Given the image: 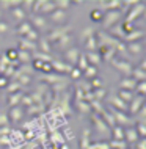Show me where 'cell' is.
Segmentation results:
<instances>
[{
	"mask_svg": "<svg viewBox=\"0 0 146 149\" xmlns=\"http://www.w3.org/2000/svg\"><path fill=\"white\" fill-rule=\"evenodd\" d=\"M31 29H33V27H31L30 22H28L27 19H25V21H22L17 27H16V33H17V35H22V38H24V36H25Z\"/></svg>",
	"mask_w": 146,
	"mask_h": 149,
	"instance_id": "obj_22",
	"label": "cell"
},
{
	"mask_svg": "<svg viewBox=\"0 0 146 149\" xmlns=\"http://www.w3.org/2000/svg\"><path fill=\"white\" fill-rule=\"evenodd\" d=\"M0 21H2V10H0Z\"/></svg>",
	"mask_w": 146,
	"mask_h": 149,
	"instance_id": "obj_61",
	"label": "cell"
},
{
	"mask_svg": "<svg viewBox=\"0 0 146 149\" xmlns=\"http://www.w3.org/2000/svg\"><path fill=\"white\" fill-rule=\"evenodd\" d=\"M108 148L110 149H127V143L124 141H116V140H112L110 143H108Z\"/></svg>",
	"mask_w": 146,
	"mask_h": 149,
	"instance_id": "obj_41",
	"label": "cell"
},
{
	"mask_svg": "<svg viewBox=\"0 0 146 149\" xmlns=\"http://www.w3.org/2000/svg\"><path fill=\"white\" fill-rule=\"evenodd\" d=\"M5 55H6L8 61H16V60H17V50L16 49H8L5 52Z\"/></svg>",
	"mask_w": 146,
	"mask_h": 149,
	"instance_id": "obj_46",
	"label": "cell"
},
{
	"mask_svg": "<svg viewBox=\"0 0 146 149\" xmlns=\"http://www.w3.org/2000/svg\"><path fill=\"white\" fill-rule=\"evenodd\" d=\"M82 75L85 79H90V80H93V79H96L97 77V69L94 66H88L87 69H85L83 72H82Z\"/></svg>",
	"mask_w": 146,
	"mask_h": 149,
	"instance_id": "obj_35",
	"label": "cell"
},
{
	"mask_svg": "<svg viewBox=\"0 0 146 149\" xmlns=\"http://www.w3.org/2000/svg\"><path fill=\"white\" fill-rule=\"evenodd\" d=\"M17 90L21 91V85H19L17 82H14V80L8 82V85H6V91H8V94H13V93H17Z\"/></svg>",
	"mask_w": 146,
	"mask_h": 149,
	"instance_id": "obj_40",
	"label": "cell"
},
{
	"mask_svg": "<svg viewBox=\"0 0 146 149\" xmlns=\"http://www.w3.org/2000/svg\"><path fill=\"white\" fill-rule=\"evenodd\" d=\"M19 44H21V47H19V49H21V50H27V52H30V54H33V52L38 50V44L28 41V39H25V38L19 39Z\"/></svg>",
	"mask_w": 146,
	"mask_h": 149,
	"instance_id": "obj_17",
	"label": "cell"
},
{
	"mask_svg": "<svg viewBox=\"0 0 146 149\" xmlns=\"http://www.w3.org/2000/svg\"><path fill=\"white\" fill-rule=\"evenodd\" d=\"M71 79L72 80H79L80 79V75H82V72H80L79 69H77V68H72V71H71Z\"/></svg>",
	"mask_w": 146,
	"mask_h": 149,
	"instance_id": "obj_51",
	"label": "cell"
},
{
	"mask_svg": "<svg viewBox=\"0 0 146 149\" xmlns=\"http://www.w3.org/2000/svg\"><path fill=\"white\" fill-rule=\"evenodd\" d=\"M137 83L132 77H123L119 80V90H126V91H135Z\"/></svg>",
	"mask_w": 146,
	"mask_h": 149,
	"instance_id": "obj_15",
	"label": "cell"
},
{
	"mask_svg": "<svg viewBox=\"0 0 146 149\" xmlns=\"http://www.w3.org/2000/svg\"><path fill=\"white\" fill-rule=\"evenodd\" d=\"M137 149H146V140L145 138H140L137 141Z\"/></svg>",
	"mask_w": 146,
	"mask_h": 149,
	"instance_id": "obj_54",
	"label": "cell"
},
{
	"mask_svg": "<svg viewBox=\"0 0 146 149\" xmlns=\"http://www.w3.org/2000/svg\"><path fill=\"white\" fill-rule=\"evenodd\" d=\"M135 94H138V96H145L146 94V82H138L137 83V86H135Z\"/></svg>",
	"mask_w": 146,
	"mask_h": 149,
	"instance_id": "obj_44",
	"label": "cell"
},
{
	"mask_svg": "<svg viewBox=\"0 0 146 149\" xmlns=\"http://www.w3.org/2000/svg\"><path fill=\"white\" fill-rule=\"evenodd\" d=\"M94 29H93V27H87V29H83L82 30V33H80V41H87V39H90L91 36H94L96 33H94Z\"/></svg>",
	"mask_w": 146,
	"mask_h": 149,
	"instance_id": "obj_34",
	"label": "cell"
},
{
	"mask_svg": "<svg viewBox=\"0 0 146 149\" xmlns=\"http://www.w3.org/2000/svg\"><path fill=\"white\" fill-rule=\"evenodd\" d=\"M121 19V11L119 10H115V11H107V13H104L102 16V27L105 30H110L113 25H116L118 21Z\"/></svg>",
	"mask_w": 146,
	"mask_h": 149,
	"instance_id": "obj_1",
	"label": "cell"
},
{
	"mask_svg": "<svg viewBox=\"0 0 146 149\" xmlns=\"http://www.w3.org/2000/svg\"><path fill=\"white\" fill-rule=\"evenodd\" d=\"M8 134H11V129L8 127V126L0 127V136H2V135H8Z\"/></svg>",
	"mask_w": 146,
	"mask_h": 149,
	"instance_id": "obj_56",
	"label": "cell"
},
{
	"mask_svg": "<svg viewBox=\"0 0 146 149\" xmlns=\"http://www.w3.org/2000/svg\"><path fill=\"white\" fill-rule=\"evenodd\" d=\"M143 36H145V30L138 29V30H133V31H131V33L126 35L124 36V41H127V44L129 42H138Z\"/></svg>",
	"mask_w": 146,
	"mask_h": 149,
	"instance_id": "obj_16",
	"label": "cell"
},
{
	"mask_svg": "<svg viewBox=\"0 0 146 149\" xmlns=\"http://www.w3.org/2000/svg\"><path fill=\"white\" fill-rule=\"evenodd\" d=\"M43 82H47V83H50V85H55V83H58V82H63V80H66L63 77V75H60V74H46V75H43L41 77Z\"/></svg>",
	"mask_w": 146,
	"mask_h": 149,
	"instance_id": "obj_20",
	"label": "cell"
},
{
	"mask_svg": "<svg viewBox=\"0 0 146 149\" xmlns=\"http://www.w3.org/2000/svg\"><path fill=\"white\" fill-rule=\"evenodd\" d=\"M24 93L17 91V93H13V94H8V105L10 107H16V105H21V99H22Z\"/></svg>",
	"mask_w": 146,
	"mask_h": 149,
	"instance_id": "obj_21",
	"label": "cell"
},
{
	"mask_svg": "<svg viewBox=\"0 0 146 149\" xmlns=\"http://www.w3.org/2000/svg\"><path fill=\"white\" fill-rule=\"evenodd\" d=\"M116 96H118V97H119L121 100H123L124 104H127V105H129V104H131V100H132L133 97H135V93H133V91L119 90V91H118V94H116Z\"/></svg>",
	"mask_w": 146,
	"mask_h": 149,
	"instance_id": "obj_23",
	"label": "cell"
},
{
	"mask_svg": "<svg viewBox=\"0 0 146 149\" xmlns=\"http://www.w3.org/2000/svg\"><path fill=\"white\" fill-rule=\"evenodd\" d=\"M102 16H104V13L96 8V10H93L91 13H90V19H91L93 22H101V21H102Z\"/></svg>",
	"mask_w": 146,
	"mask_h": 149,
	"instance_id": "obj_43",
	"label": "cell"
},
{
	"mask_svg": "<svg viewBox=\"0 0 146 149\" xmlns=\"http://www.w3.org/2000/svg\"><path fill=\"white\" fill-rule=\"evenodd\" d=\"M83 46H85V49H87V52H97V47H99V44H97L96 35L91 36L90 39H87Z\"/></svg>",
	"mask_w": 146,
	"mask_h": 149,
	"instance_id": "obj_26",
	"label": "cell"
},
{
	"mask_svg": "<svg viewBox=\"0 0 146 149\" xmlns=\"http://www.w3.org/2000/svg\"><path fill=\"white\" fill-rule=\"evenodd\" d=\"M126 50H127L129 54L140 55L141 52H143V46H141L140 42H129V44H126Z\"/></svg>",
	"mask_w": 146,
	"mask_h": 149,
	"instance_id": "obj_24",
	"label": "cell"
},
{
	"mask_svg": "<svg viewBox=\"0 0 146 149\" xmlns=\"http://www.w3.org/2000/svg\"><path fill=\"white\" fill-rule=\"evenodd\" d=\"M91 144V140H90V130L85 129L82 132V140H80V149H88Z\"/></svg>",
	"mask_w": 146,
	"mask_h": 149,
	"instance_id": "obj_29",
	"label": "cell"
},
{
	"mask_svg": "<svg viewBox=\"0 0 146 149\" xmlns=\"http://www.w3.org/2000/svg\"><path fill=\"white\" fill-rule=\"evenodd\" d=\"M41 72H46V74H50L52 72V64L50 63H44L41 68Z\"/></svg>",
	"mask_w": 146,
	"mask_h": 149,
	"instance_id": "obj_53",
	"label": "cell"
},
{
	"mask_svg": "<svg viewBox=\"0 0 146 149\" xmlns=\"http://www.w3.org/2000/svg\"><path fill=\"white\" fill-rule=\"evenodd\" d=\"M145 10H146V6L143 5V3H137V5L133 6L132 10L127 13V16H126V21H124V22H132V24H133V21H135V19L138 17V16H141V14L145 13Z\"/></svg>",
	"mask_w": 146,
	"mask_h": 149,
	"instance_id": "obj_8",
	"label": "cell"
},
{
	"mask_svg": "<svg viewBox=\"0 0 146 149\" xmlns=\"http://www.w3.org/2000/svg\"><path fill=\"white\" fill-rule=\"evenodd\" d=\"M61 149H69V148H68L66 144H63V146H61Z\"/></svg>",
	"mask_w": 146,
	"mask_h": 149,
	"instance_id": "obj_60",
	"label": "cell"
},
{
	"mask_svg": "<svg viewBox=\"0 0 146 149\" xmlns=\"http://www.w3.org/2000/svg\"><path fill=\"white\" fill-rule=\"evenodd\" d=\"M79 57H80V50H79V47H75V46H72L71 49H68L64 52V61H66V64H69L72 68L77 64Z\"/></svg>",
	"mask_w": 146,
	"mask_h": 149,
	"instance_id": "obj_7",
	"label": "cell"
},
{
	"mask_svg": "<svg viewBox=\"0 0 146 149\" xmlns=\"http://www.w3.org/2000/svg\"><path fill=\"white\" fill-rule=\"evenodd\" d=\"M44 104H31L30 107H28V115H36V113H43L44 111Z\"/></svg>",
	"mask_w": 146,
	"mask_h": 149,
	"instance_id": "obj_38",
	"label": "cell"
},
{
	"mask_svg": "<svg viewBox=\"0 0 146 149\" xmlns=\"http://www.w3.org/2000/svg\"><path fill=\"white\" fill-rule=\"evenodd\" d=\"M138 140H140V136H138V134L135 132V129H133V127L124 129V141L127 144H135Z\"/></svg>",
	"mask_w": 146,
	"mask_h": 149,
	"instance_id": "obj_13",
	"label": "cell"
},
{
	"mask_svg": "<svg viewBox=\"0 0 146 149\" xmlns=\"http://www.w3.org/2000/svg\"><path fill=\"white\" fill-rule=\"evenodd\" d=\"M72 41H74V36H72V33H68V35H64L61 36L60 39H57V41L54 42L55 44V49L57 50H63V52H66L68 49H71V44Z\"/></svg>",
	"mask_w": 146,
	"mask_h": 149,
	"instance_id": "obj_6",
	"label": "cell"
},
{
	"mask_svg": "<svg viewBox=\"0 0 146 149\" xmlns=\"http://www.w3.org/2000/svg\"><path fill=\"white\" fill-rule=\"evenodd\" d=\"M85 58H87V61L90 66H99L101 61H102V58H101V55L97 54V52H85Z\"/></svg>",
	"mask_w": 146,
	"mask_h": 149,
	"instance_id": "obj_18",
	"label": "cell"
},
{
	"mask_svg": "<svg viewBox=\"0 0 146 149\" xmlns=\"http://www.w3.org/2000/svg\"><path fill=\"white\" fill-rule=\"evenodd\" d=\"M16 6H21V0H0V8L6 10V8H16Z\"/></svg>",
	"mask_w": 146,
	"mask_h": 149,
	"instance_id": "obj_36",
	"label": "cell"
},
{
	"mask_svg": "<svg viewBox=\"0 0 146 149\" xmlns=\"http://www.w3.org/2000/svg\"><path fill=\"white\" fill-rule=\"evenodd\" d=\"M41 6H43V0L33 2V5H31V10H33V13H35V14H38V13H39V10H41Z\"/></svg>",
	"mask_w": 146,
	"mask_h": 149,
	"instance_id": "obj_50",
	"label": "cell"
},
{
	"mask_svg": "<svg viewBox=\"0 0 146 149\" xmlns=\"http://www.w3.org/2000/svg\"><path fill=\"white\" fill-rule=\"evenodd\" d=\"M107 99H108V102H110V107H112V108H115V110H118V111H123V113H126V111H127V104H124L116 94L108 96Z\"/></svg>",
	"mask_w": 146,
	"mask_h": 149,
	"instance_id": "obj_9",
	"label": "cell"
},
{
	"mask_svg": "<svg viewBox=\"0 0 146 149\" xmlns=\"http://www.w3.org/2000/svg\"><path fill=\"white\" fill-rule=\"evenodd\" d=\"M112 135H113V140H116V141H123L124 140V127H121V126L112 127Z\"/></svg>",
	"mask_w": 146,
	"mask_h": 149,
	"instance_id": "obj_30",
	"label": "cell"
},
{
	"mask_svg": "<svg viewBox=\"0 0 146 149\" xmlns=\"http://www.w3.org/2000/svg\"><path fill=\"white\" fill-rule=\"evenodd\" d=\"M112 66H113V68H116V69H118L119 72H123L124 77H131V75H132L133 66H132V63H131V61H127V60H123V58H113V60H112Z\"/></svg>",
	"mask_w": 146,
	"mask_h": 149,
	"instance_id": "obj_2",
	"label": "cell"
},
{
	"mask_svg": "<svg viewBox=\"0 0 146 149\" xmlns=\"http://www.w3.org/2000/svg\"><path fill=\"white\" fill-rule=\"evenodd\" d=\"M8 126V115L5 110H0V127Z\"/></svg>",
	"mask_w": 146,
	"mask_h": 149,
	"instance_id": "obj_49",
	"label": "cell"
},
{
	"mask_svg": "<svg viewBox=\"0 0 146 149\" xmlns=\"http://www.w3.org/2000/svg\"><path fill=\"white\" fill-rule=\"evenodd\" d=\"M54 3H55L57 10H61V11H66L68 8L72 5V2H69V0H55Z\"/></svg>",
	"mask_w": 146,
	"mask_h": 149,
	"instance_id": "obj_39",
	"label": "cell"
},
{
	"mask_svg": "<svg viewBox=\"0 0 146 149\" xmlns=\"http://www.w3.org/2000/svg\"><path fill=\"white\" fill-rule=\"evenodd\" d=\"M75 107H77V110H79L80 115H90L91 113V107L87 100H79V102H75Z\"/></svg>",
	"mask_w": 146,
	"mask_h": 149,
	"instance_id": "obj_25",
	"label": "cell"
},
{
	"mask_svg": "<svg viewBox=\"0 0 146 149\" xmlns=\"http://www.w3.org/2000/svg\"><path fill=\"white\" fill-rule=\"evenodd\" d=\"M8 29H10V25L6 22L0 21V33H5V31H8Z\"/></svg>",
	"mask_w": 146,
	"mask_h": 149,
	"instance_id": "obj_55",
	"label": "cell"
},
{
	"mask_svg": "<svg viewBox=\"0 0 146 149\" xmlns=\"http://www.w3.org/2000/svg\"><path fill=\"white\" fill-rule=\"evenodd\" d=\"M30 25L33 27V29L38 31H44V30H47L49 29V24H47V19L44 17V16H41V14H33V17L30 19Z\"/></svg>",
	"mask_w": 146,
	"mask_h": 149,
	"instance_id": "obj_4",
	"label": "cell"
},
{
	"mask_svg": "<svg viewBox=\"0 0 146 149\" xmlns=\"http://www.w3.org/2000/svg\"><path fill=\"white\" fill-rule=\"evenodd\" d=\"M90 86H91V90L94 88V90H97V88H104V83H102V80L101 79H93L91 82H90Z\"/></svg>",
	"mask_w": 146,
	"mask_h": 149,
	"instance_id": "obj_48",
	"label": "cell"
},
{
	"mask_svg": "<svg viewBox=\"0 0 146 149\" xmlns=\"http://www.w3.org/2000/svg\"><path fill=\"white\" fill-rule=\"evenodd\" d=\"M91 124L96 127V132H99V134H102V135L110 134V127H108L107 124L104 123L102 118H101L99 115H96V113L91 115Z\"/></svg>",
	"mask_w": 146,
	"mask_h": 149,
	"instance_id": "obj_5",
	"label": "cell"
},
{
	"mask_svg": "<svg viewBox=\"0 0 146 149\" xmlns=\"http://www.w3.org/2000/svg\"><path fill=\"white\" fill-rule=\"evenodd\" d=\"M17 61L21 64H28L31 61V54H30V52H27V50H21V49H19L17 50Z\"/></svg>",
	"mask_w": 146,
	"mask_h": 149,
	"instance_id": "obj_27",
	"label": "cell"
},
{
	"mask_svg": "<svg viewBox=\"0 0 146 149\" xmlns=\"http://www.w3.org/2000/svg\"><path fill=\"white\" fill-rule=\"evenodd\" d=\"M6 115H8V118L13 121V123H19V121L24 118V110H22L21 105H16V107H11Z\"/></svg>",
	"mask_w": 146,
	"mask_h": 149,
	"instance_id": "obj_12",
	"label": "cell"
},
{
	"mask_svg": "<svg viewBox=\"0 0 146 149\" xmlns=\"http://www.w3.org/2000/svg\"><path fill=\"white\" fill-rule=\"evenodd\" d=\"M6 85H8V79L6 77H0V88H6Z\"/></svg>",
	"mask_w": 146,
	"mask_h": 149,
	"instance_id": "obj_58",
	"label": "cell"
},
{
	"mask_svg": "<svg viewBox=\"0 0 146 149\" xmlns=\"http://www.w3.org/2000/svg\"><path fill=\"white\" fill-rule=\"evenodd\" d=\"M135 132L138 134L140 138H145V136H146V126H145L143 123H141V121H138V123H137V129H135Z\"/></svg>",
	"mask_w": 146,
	"mask_h": 149,
	"instance_id": "obj_45",
	"label": "cell"
},
{
	"mask_svg": "<svg viewBox=\"0 0 146 149\" xmlns=\"http://www.w3.org/2000/svg\"><path fill=\"white\" fill-rule=\"evenodd\" d=\"M43 61H39V60H33V69H38V71H41V68H43Z\"/></svg>",
	"mask_w": 146,
	"mask_h": 149,
	"instance_id": "obj_57",
	"label": "cell"
},
{
	"mask_svg": "<svg viewBox=\"0 0 146 149\" xmlns=\"http://www.w3.org/2000/svg\"><path fill=\"white\" fill-rule=\"evenodd\" d=\"M72 30V25H61V27H58V29H54V30H50L47 33V41L49 42H55L57 39H60L61 36H64V35H68L69 31Z\"/></svg>",
	"mask_w": 146,
	"mask_h": 149,
	"instance_id": "obj_3",
	"label": "cell"
},
{
	"mask_svg": "<svg viewBox=\"0 0 146 149\" xmlns=\"http://www.w3.org/2000/svg\"><path fill=\"white\" fill-rule=\"evenodd\" d=\"M143 105H145V96L135 94V97H133V99L131 100V104L127 105V107H131V108H127V110H131V113L137 115V113H138V110H140Z\"/></svg>",
	"mask_w": 146,
	"mask_h": 149,
	"instance_id": "obj_11",
	"label": "cell"
},
{
	"mask_svg": "<svg viewBox=\"0 0 146 149\" xmlns=\"http://www.w3.org/2000/svg\"><path fill=\"white\" fill-rule=\"evenodd\" d=\"M121 29H123V31H124V36H126L127 33H131V31H133V24H132V22H123V24H121Z\"/></svg>",
	"mask_w": 146,
	"mask_h": 149,
	"instance_id": "obj_47",
	"label": "cell"
},
{
	"mask_svg": "<svg viewBox=\"0 0 146 149\" xmlns=\"http://www.w3.org/2000/svg\"><path fill=\"white\" fill-rule=\"evenodd\" d=\"M64 135H66V140H72V138H74V134H72V130H69V129L64 130ZM66 140H64V141H66Z\"/></svg>",
	"mask_w": 146,
	"mask_h": 149,
	"instance_id": "obj_59",
	"label": "cell"
},
{
	"mask_svg": "<svg viewBox=\"0 0 146 149\" xmlns=\"http://www.w3.org/2000/svg\"><path fill=\"white\" fill-rule=\"evenodd\" d=\"M31 99H30V96H22V99H21V107L22 105H25V107H30L31 105Z\"/></svg>",
	"mask_w": 146,
	"mask_h": 149,
	"instance_id": "obj_52",
	"label": "cell"
},
{
	"mask_svg": "<svg viewBox=\"0 0 146 149\" xmlns=\"http://www.w3.org/2000/svg\"><path fill=\"white\" fill-rule=\"evenodd\" d=\"M11 13H13V17H14L17 22L25 21V17H27V13L22 10L21 6H16V8H13V11H11Z\"/></svg>",
	"mask_w": 146,
	"mask_h": 149,
	"instance_id": "obj_32",
	"label": "cell"
},
{
	"mask_svg": "<svg viewBox=\"0 0 146 149\" xmlns=\"http://www.w3.org/2000/svg\"><path fill=\"white\" fill-rule=\"evenodd\" d=\"M36 44H38V50L41 52V54L50 55V52H52V44L49 42L46 38H39V41L36 42Z\"/></svg>",
	"mask_w": 146,
	"mask_h": 149,
	"instance_id": "obj_19",
	"label": "cell"
},
{
	"mask_svg": "<svg viewBox=\"0 0 146 149\" xmlns=\"http://www.w3.org/2000/svg\"><path fill=\"white\" fill-rule=\"evenodd\" d=\"M24 38L28 39V41H31V42H38V41H39V33H38V31H36L35 29H31L25 36H24Z\"/></svg>",
	"mask_w": 146,
	"mask_h": 149,
	"instance_id": "obj_42",
	"label": "cell"
},
{
	"mask_svg": "<svg viewBox=\"0 0 146 149\" xmlns=\"http://www.w3.org/2000/svg\"><path fill=\"white\" fill-rule=\"evenodd\" d=\"M57 10L55 8V3L54 2H50V0H43V6H41V13L43 14H50V13H54V11Z\"/></svg>",
	"mask_w": 146,
	"mask_h": 149,
	"instance_id": "obj_28",
	"label": "cell"
},
{
	"mask_svg": "<svg viewBox=\"0 0 146 149\" xmlns=\"http://www.w3.org/2000/svg\"><path fill=\"white\" fill-rule=\"evenodd\" d=\"M52 71H57L58 74H71L72 66L66 64L64 61H60V60H52Z\"/></svg>",
	"mask_w": 146,
	"mask_h": 149,
	"instance_id": "obj_10",
	"label": "cell"
},
{
	"mask_svg": "<svg viewBox=\"0 0 146 149\" xmlns=\"http://www.w3.org/2000/svg\"><path fill=\"white\" fill-rule=\"evenodd\" d=\"M131 77L135 80V82H145V80H146V74H145L143 69H140V68H133Z\"/></svg>",
	"mask_w": 146,
	"mask_h": 149,
	"instance_id": "obj_31",
	"label": "cell"
},
{
	"mask_svg": "<svg viewBox=\"0 0 146 149\" xmlns=\"http://www.w3.org/2000/svg\"><path fill=\"white\" fill-rule=\"evenodd\" d=\"M90 66L88 64V61H87V58H85V54H80V57H79V60H77V64H75V68L79 69L80 72H83L87 68Z\"/></svg>",
	"mask_w": 146,
	"mask_h": 149,
	"instance_id": "obj_37",
	"label": "cell"
},
{
	"mask_svg": "<svg viewBox=\"0 0 146 149\" xmlns=\"http://www.w3.org/2000/svg\"><path fill=\"white\" fill-rule=\"evenodd\" d=\"M105 94H107V90H105V88H97V90L91 91L93 100H97V102H101V100L105 97Z\"/></svg>",
	"mask_w": 146,
	"mask_h": 149,
	"instance_id": "obj_33",
	"label": "cell"
},
{
	"mask_svg": "<svg viewBox=\"0 0 146 149\" xmlns=\"http://www.w3.org/2000/svg\"><path fill=\"white\" fill-rule=\"evenodd\" d=\"M66 17H68V13L66 11H61V10H55L54 13L49 14V21L54 24H63L66 21Z\"/></svg>",
	"mask_w": 146,
	"mask_h": 149,
	"instance_id": "obj_14",
	"label": "cell"
}]
</instances>
